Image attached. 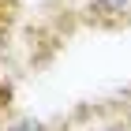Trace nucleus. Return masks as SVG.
Masks as SVG:
<instances>
[{"instance_id":"obj_1","label":"nucleus","mask_w":131,"mask_h":131,"mask_svg":"<svg viewBox=\"0 0 131 131\" xmlns=\"http://www.w3.org/2000/svg\"><path fill=\"white\" fill-rule=\"evenodd\" d=\"M82 19L97 30L131 26V0H82Z\"/></svg>"},{"instance_id":"obj_2","label":"nucleus","mask_w":131,"mask_h":131,"mask_svg":"<svg viewBox=\"0 0 131 131\" xmlns=\"http://www.w3.org/2000/svg\"><path fill=\"white\" fill-rule=\"evenodd\" d=\"M94 120L86 131H131V105H109V109H97L90 112Z\"/></svg>"},{"instance_id":"obj_3","label":"nucleus","mask_w":131,"mask_h":131,"mask_svg":"<svg viewBox=\"0 0 131 131\" xmlns=\"http://www.w3.org/2000/svg\"><path fill=\"white\" fill-rule=\"evenodd\" d=\"M0 131H52V127L41 124V120H34V116H26V112L4 109V112H0Z\"/></svg>"}]
</instances>
